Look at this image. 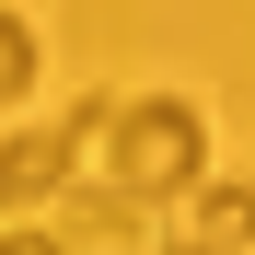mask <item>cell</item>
I'll return each mask as SVG.
<instances>
[{
  "label": "cell",
  "mask_w": 255,
  "mask_h": 255,
  "mask_svg": "<svg viewBox=\"0 0 255 255\" xmlns=\"http://www.w3.org/2000/svg\"><path fill=\"white\" fill-rule=\"evenodd\" d=\"M105 186L116 197H186L209 186V116L186 93H128L105 128Z\"/></svg>",
  "instance_id": "cell-1"
},
{
  "label": "cell",
  "mask_w": 255,
  "mask_h": 255,
  "mask_svg": "<svg viewBox=\"0 0 255 255\" xmlns=\"http://www.w3.org/2000/svg\"><path fill=\"white\" fill-rule=\"evenodd\" d=\"M70 186H81V139H70V116H58V128H12V139H0V221L35 209V197H70Z\"/></svg>",
  "instance_id": "cell-2"
},
{
  "label": "cell",
  "mask_w": 255,
  "mask_h": 255,
  "mask_svg": "<svg viewBox=\"0 0 255 255\" xmlns=\"http://www.w3.org/2000/svg\"><path fill=\"white\" fill-rule=\"evenodd\" d=\"M58 244H70V255H139V197L70 186V197H58Z\"/></svg>",
  "instance_id": "cell-3"
},
{
  "label": "cell",
  "mask_w": 255,
  "mask_h": 255,
  "mask_svg": "<svg viewBox=\"0 0 255 255\" xmlns=\"http://www.w3.org/2000/svg\"><path fill=\"white\" fill-rule=\"evenodd\" d=\"M186 244H209V255H244V244H255V186H232V174L186 186Z\"/></svg>",
  "instance_id": "cell-4"
},
{
  "label": "cell",
  "mask_w": 255,
  "mask_h": 255,
  "mask_svg": "<svg viewBox=\"0 0 255 255\" xmlns=\"http://www.w3.org/2000/svg\"><path fill=\"white\" fill-rule=\"evenodd\" d=\"M23 93H35V23L0 12V105H23Z\"/></svg>",
  "instance_id": "cell-5"
},
{
  "label": "cell",
  "mask_w": 255,
  "mask_h": 255,
  "mask_svg": "<svg viewBox=\"0 0 255 255\" xmlns=\"http://www.w3.org/2000/svg\"><path fill=\"white\" fill-rule=\"evenodd\" d=\"M0 255H70V244H58V232H23V221H12V232H0Z\"/></svg>",
  "instance_id": "cell-6"
},
{
  "label": "cell",
  "mask_w": 255,
  "mask_h": 255,
  "mask_svg": "<svg viewBox=\"0 0 255 255\" xmlns=\"http://www.w3.org/2000/svg\"><path fill=\"white\" fill-rule=\"evenodd\" d=\"M162 255H209V244H162Z\"/></svg>",
  "instance_id": "cell-7"
}]
</instances>
